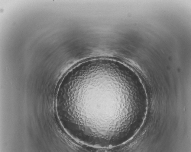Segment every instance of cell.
<instances>
[{
    "label": "cell",
    "instance_id": "6da1fadb",
    "mask_svg": "<svg viewBox=\"0 0 191 152\" xmlns=\"http://www.w3.org/2000/svg\"><path fill=\"white\" fill-rule=\"evenodd\" d=\"M118 67L98 65L82 69L71 80L66 108L71 126L81 135L104 139L114 130V115L125 113V79Z\"/></svg>",
    "mask_w": 191,
    "mask_h": 152
}]
</instances>
